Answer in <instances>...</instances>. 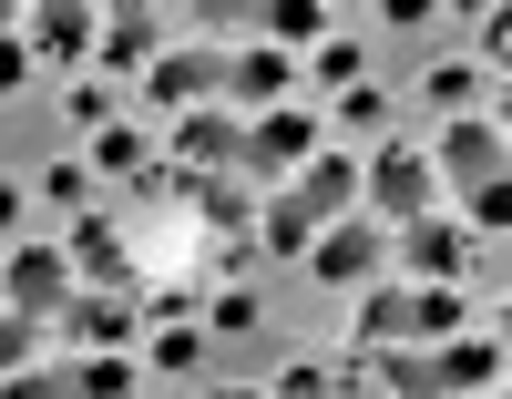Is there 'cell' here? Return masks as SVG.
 Returning a JSON list of instances; mask_svg holds the SVG:
<instances>
[{"mask_svg": "<svg viewBox=\"0 0 512 399\" xmlns=\"http://www.w3.org/2000/svg\"><path fill=\"white\" fill-rule=\"evenodd\" d=\"M31 52L41 62H82V11H41L31 21Z\"/></svg>", "mask_w": 512, "mask_h": 399, "instance_id": "cell-19", "label": "cell"}, {"mask_svg": "<svg viewBox=\"0 0 512 399\" xmlns=\"http://www.w3.org/2000/svg\"><path fill=\"white\" fill-rule=\"evenodd\" d=\"M318 154V133L297 123V113H267V123H246V185H267V174H297Z\"/></svg>", "mask_w": 512, "mask_h": 399, "instance_id": "cell-6", "label": "cell"}, {"mask_svg": "<svg viewBox=\"0 0 512 399\" xmlns=\"http://www.w3.org/2000/svg\"><path fill=\"white\" fill-rule=\"evenodd\" d=\"M52 328H72V338H93V348H123V338H134V297H113V287H72Z\"/></svg>", "mask_w": 512, "mask_h": 399, "instance_id": "cell-9", "label": "cell"}, {"mask_svg": "<svg viewBox=\"0 0 512 399\" xmlns=\"http://www.w3.org/2000/svg\"><path fill=\"white\" fill-rule=\"evenodd\" d=\"M472 82H482L472 62H441V72H431V103H451V113H472Z\"/></svg>", "mask_w": 512, "mask_h": 399, "instance_id": "cell-23", "label": "cell"}, {"mask_svg": "<svg viewBox=\"0 0 512 399\" xmlns=\"http://www.w3.org/2000/svg\"><path fill=\"white\" fill-rule=\"evenodd\" d=\"M154 41H164L154 11H113V21H103V62H113V72H154Z\"/></svg>", "mask_w": 512, "mask_h": 399, "instance_id": "cell-15", "label": "cell"}, {"mask_svg": "<svg viewBox=\"0 0 512 399\" xmlns=\"http://www.w3.org/2000/svg\"><path fill=\"white\" fill-rule=\"evenodd\" d=\"M359 338H369V348H410V287H379L369 318H359Z\"/></svg>", "mask_w": 512, "mask_h": 399, "instance_id": "cell-18", "label": "cell"}, {"mask_svg": "<svg viewBox=\"0 0 512 399\" xmlns=\"http://www.w3.org/2000/svg\"><path fill=\"white\" fill-rule=\"evenodd\" d=\"M0 399H82V369H11Z\"/></svg>", "mask_w": 512, "mask_h": 399, "instance_id": "cell-20", "label": "cell"}, {"mask_svg": "<svg viewBox=\"0 0 512 399\" xmlns=\"http://www.w3.org/2000/svg\"><path fill=\"white\" fill-rule=\"evenodd\" d=\"M175 174H246V123L236 113H185L175 123Z\"/></svg>", "mask_w": 512, "mask_h": 399, "instance_id": "cell-4", "label": "cell"}, {"mask_svg": "<svg viewBox=\"0 0 512 399\" xmlns=\"http://www.w3.org/2000/svg\"><path fill=\"white\" fill-rule=\"evenodd\" d=\"M185 195H195V215H205L216 236H236L246 215H256V185H246V174H185Z\"/></svg>", "mask_w": 512, "mask_h": 399, "instance_id": "cell-12", "label": "cell"}, {"mask_svg": "<svg viewBox=\"0 0 512 399\" xmlns=\"http://www.w3.org/2000/svg\"><path fill=\"white\" fill-rule=\"evenodd\" d=\"M379 256H390V226H328V246H308L318 287H359Z\"/></svg>", "mask_w": 512, "mask_h": 399, "instance_id": "cell-8", "label": "cell"}, {"mask_svg": "<svg viewBox=\"0 0 512 399\" xmlns=\"http://www.w3.org/2000/svg\"><path fill=\"white\" fill-rule=\"evenodd\" d=\"M0 297H11V318H41V328H52L62 297H72V256H62V246H21L11 266H0Z\"/></svg>", "mask_w": 512, "mask_h": 399, "instance_id": "cell-3", "label": "cell"}, {"mask_svg": "<svg viewBox=\"0 0 512 399\" xmlns=\"http://www.w3.org/2000/svg\"><path fill=\"white\" fill-rule=\"evenodd\" d=\"M359 195H369V226H420V215H431V164L400 144V154L359 164Z\"/></svg>", "mask_w": 512, "mask_h": 399, "instance_id": "cell-2", "label": "cell"}, {"mask_svg": "<svg viewBox=\"0 0 512 399\" xmlns=\"http://www.w3.org/2000/svg\"><path fill=\"white\" fill-rule=\"evenodd\" d=\"M502 226H512V195H502V185H482V195H472V226H461V236H502Z\"/></svg>", "mask_w": 512, "mask_h": 399, "instance_id": "cell-25", "label": "cell"}, {"mask_svg": "<svg viewBox=\"0 0 512 399\" xmlns=\"http://www.w3.org/2000/svg\"><path fill=\"white\" fill-rule=\"evenodd\" d=\"M441 174L461 195H482V185H502V123H482V113H461L451 123V144H441Z\"/></svg>", "mask_w": 512, "mask_h": 399, "instance_id": "cell-5", "label": "cell"}, {"mask_svg": "<svg viewBox=\"0 0 512 399\" xmlns=\"http://www.w3.org/2000/svg\"><path fill=\"white\" fill-rule=\"evenodd\" d=\"M82 399H123V359H93V369H82Z\"/></svg>", "mask_w": 512, "mask_h": 399, "instance_id": "cell-28", "label": "cell"}, {"mask_svg": "<svg viewBox=\"0 0 512 399\" xmlns=\"http://www.w3.org/2000/svg\"><path fill=\"white\" fill-rule=\"evenodd\" d=\"M441 338H461V297L451 287H420L410 297V348H441Z\"/></svg>", "mask_w": 512, "mask_h": 399, "instance_id": "cell-17", "label": "cell"}, {"mask_svg": "<svg viewBox=\"0 0 512 399\" xmlns=\"http://www.w3.org/2000/svg\"><path fill=\"white\" fill-rule=\"evenodd\" d=\"M400 246H410L420 277H461V266H472V236H461V226H431V215H420V226H400Z\"/></svg>", "mask_w": 512, "mask_h": 399, "instance_id": "cell-13", "label": "cell"}, {"mask_svg": "<svg viewBox=\"0 0 512 399\" xmlns=\"http://www.w3.org/2000/svg\"><path fill=\"white\" fill-rule=\"evenodd\" d=\"M287 82H297V62L277 52V41H267V52H226V103H236V113H246V103H277Z\"/></svg>", "mask_w": 512, "mask_h": 399, "instance_id": "cell-10", "label": "cell"}, {"mask_svg": "<svg viewBox=\"0 0 512 399\" xmlns=\"http://www.w3.org/2000/svg\"><path fill=\"white\" fill-rule=\"evenodd\" d=\"M21 226V185H0V236H11Z\"/></svg>", "mask_w": 512, "mask_h": 399, "instance_id": "cell-30", "label": "cell"}, {"mask_svg": "<svg viewBox=\"0 0 512 399\" xmlns=\"http://www.w3.org/2000/svg\"><path fill=\"white\" fill-rule=\"evenodd\" d=\"M31 338H41V318H11V307H0V379L31 359Z\"/></svg>", "mask_w": 512, "mask_h": 399, "instance_id": "cell-22", "label": "cell"}, {"mask_svg": "<svg viewBox=\"0 0 512 399\" xmlns=\"http://www.w3.org/2000/svg\"><path fill=\"white\" fill-rule=\"evenodd\" d=\"M62 113H72V123H93V133L113 123V103H103V82H72V103H62Z\"/></svg>", "mask_w": 512, "mask_h": 399, "instance_id": "cell-26", "label": "cell"}, {"mask_svg": "<svg viewBox=\"0 0 512 399\" xmlns=\"http://www.w3.org/2000/svg\"><path fill=\"white\" fill-rule=\"evenodd\" d=\"M72 256H82V266H93V277H103L113 297H123V287H134V256H123V236L103 226V215H82V226H72Z\"/></svg>", "mask_w": 512, "mask_h": 399, "instance_id": "cell-14", "label": "cell"}, {"mask_svg": "<svg viewBox=\"0 0 512 399\" xmlns=\"http://www.w3.org/2000/svg\"><path fill=\"white\" fill-rule=\"evenodd\" d=\"M441 399H461V389H492L502 379V338H472V328H461V338H441Z\"/></svg>", "mask_w": 512, "mask_h": 399, "instance_id": "cell-11", "label": "cell"}, {"mask_svg": "<svg viewBox=\"0 0 512 399\" xmlns=\"http://www.w3.org/2000/svg\"><path fill=\"white\" fill-rule=\"evenodd\" d=\"M216 399H267V389H216Z\"/></svg>", "mask_w": 512, "mask_h": 399, "instance_id": "cell-31", "label": "cell"}, {"mask_svg": "<svg viewBox=\"0 0 512 399\" xmlns=\"http://www.w3.org/2000/svg\"><path fill=\"white\" fill-rule=\"evenodd\" d=\"M93 174H144V133L103 123V133H93Z\"/></svg>", "mask_w": 512, "mask_h": 399, "instance_id": "cell-21", "label": "cell"}, {"mask_svg": "<svg viewBox=\"0 0 512 399\" xmlns=\"http://www.w3.org/2000/svg\"><path fill=\"white\" fill-rule=\"evenodd\" d=\"M277 205H287L308 236H318V226H349V205H359V164H349V154H308V164H297V185H287Z\"/></svg>", "mask_w": 512, "mask_h": 399, "instance_id": "cell-1", "label": "cell"}, {"mask_svg": "<svg viewBox=\"0 0 512 399\" xmlns=\"http://www.w3.org/2000/svg\"><path fill=\"white\" fill-rule=\"evenodd\" d=\"M195 348H205V338H195L185 318H175V328H154V369H195Z\"/></svg>", "mask_w": 512, "mask_h": 399, "instance_id": "cell-24", "label": "cell"}, {"mask_svg": "<svg viewBox=\"0 0 512 399\" xmlns=\"http://www.w3.org/2000/svg\"><path fill=\"white\" fill-rule=\"evenodd\" d=\"M369 369H379L390 399H441V369L420 359V348H369Z\"/></svg>", "mask_w": 512, "mask_h": 399, "instance_id": "cell-16", "label": "cell"}, {"mask_svg": "<svg viewBox=\"0 0 512 399\" xmlns=\"http://www.w3.org/2000/svg\"><path fill=\"white\" fill-rule=\"evenodd\" d=\"M144 93H154L164 113H185V103H205V93H226V52H164V62L144 72Z\"/></svg>", "mask_w": 512, "mask_h": 399, "instance_id": "cell-7", "label": "cell"}, {"mask_svg": "<svg viewBox=\"0 0 512 399\" xmlns=\"http://www.w3.org/2000/svg\"><path fill=\"white\" fill-rule=\"evenodd\" d=\"M277 399H328V369H308V359H297V369L277 379Z\"/></svg>", "mask_w": 512, "mask_h": 399, "instance_id": "cell-27", "label": "cell"}, {"mask_svg": "<svg viewBox=\"0 0 512 399\" xmlns=\"http://www.w3.org/2000/svg\"><path fill=\"white\" fill-rule=\"evenodd\" d=\"M21 72H31V52H21L11 31H0V93H21Z\"/></svg>", "mask_w": 512, "mask_h": 399, "instance_id": "cell-29", "label": "cell"}]
</instances>
